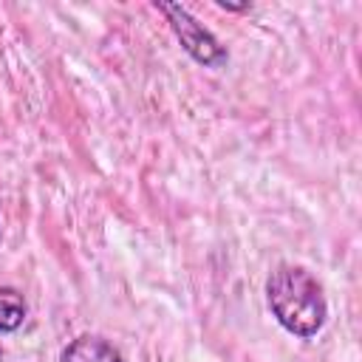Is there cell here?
<instances>
[{"instance_id":"1","label":"cell","mask_w":362,"mask_h":362,"mask_svg":"<svg viewBox=\"0 0 362 362\" xmlns=\"http://www.w3.org/2000/svg\"><path fill=\"white\" fill-rule=\"evenodd\" d=\"M266 300L274 320L294 337L311 339L320 334L328 317V303L320 280L303 269L283 263L266 280Z\"/></svg>"},{"instance_id":"2","label":"cell","mask_w":362,"mask_h":362,"mask_svg":"<svg viewBox=\"0 0 362 362\" xmlns=\"http://www.w3.org/2000/svg\"><path fill=\"white\" fill-rule=\"evenodd\" d=\"M156 8L167 17V23L173 25L175 37L181 40V48L204 68H223L229 62L226 48L181 6V3H156Z\"/></svg>"},{"instance_id":"3","label":"cell","mask_w":362,"mask_h":362,"mask_svg":"<svg viewBox=\"0 0 362 362\" xmlns=\"http://www.w3.org/2000/svg\"><path fill=\"white\" fill-rule=\"evenodd\" d=\"M59 362H124V359L107 339L93 337V334H82L62 348Z\"/></svg>"},{"instance_id":"4","label":"cell","mask_w":362,"mask_h":362,"mask_svg":"<svg viewBox=\"0 0 362 362\" xmlns=\"http://www.w3.org/2000/svg\"><path fill=\"white\" fill-rule=\"evenodd\" d=\"M25 320V300L17 288H0V334H11Z\"/></svg>"},{"instance_id":"5","label":"cell","mask_w":362,"mask_h":362,"mask_svg":"<svg viewBox=\"0 0 362 362\" xmlns=\"http://www.w3.org/2000/svg\"><path fill=\"white\" fill-rule=\"evenodd\" d=\"M218 6H221V8H226V11H246V8H249V3L235 6V3H226V0H218Z\"/></svg>"}]
</instances>
